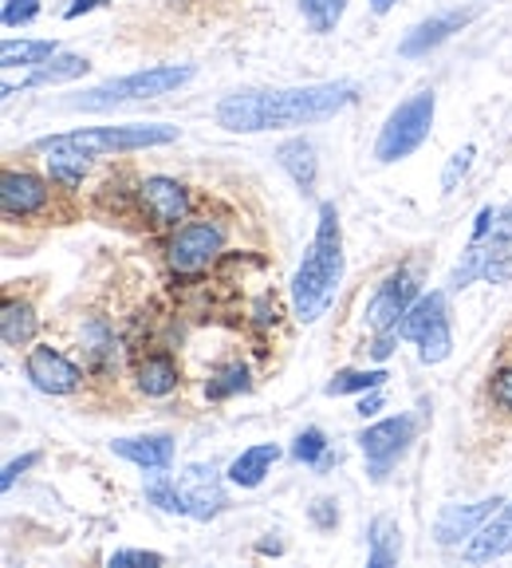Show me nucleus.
I'll return each mask as SVG.
<instances>
[{
    "label": "nucleus",
    "instance_id": "nucleus-16",
    "mask_svg": "<svg viewBox=\"0 0 512 568\" xmlns=\"http://www.w3.org/2000/svg\"><path fill=\"white\" fill-rule=\"evenodd\" d=\"M512 552V501L501 506L485 525H481L473 537L465 541V560L469 565H481V560H496Z\"/></svg>",
    "mask_w": 512,
    "mask_h": 568
},
{
    "label": "nucleus",
    "instance_id": "nucleus-33",
    "mask_svg": "<svg viewBox=\"0 0 512 568\" xmlns=\"http://www.w3.org/2000/svg\"><path fill=\"white\" fill-rule=\"evenodd\" d=\"M324 454H327V438H324V430H316V426H308V430L296 435V443H291V458L304 462V466H316Z\"/></svg>",
    "mask_w": 512,
    "mask_h": 568
},
{
    "label": "nucleus",
    "instance_id": "nucleus-8",
    "mask_svg": "<svg viewBox=\"0 0 512 568\" xmlns=\"http://www.w3.org/2000/svg\"><path fill=\"white\" fill-rule=\"evenodd\" d=\"M414 301H418V281L407 268H398V273H390L387 281L375 288L371 304H367V324H371L375 332H398V324L407 320Z\"/></svg>",
    "mask_w": 512,
    "mask_h": 568
},
{
    "label": "nucleus",
    "instance_id": "nucleus-34",
    "mask_svg": "<svg viewBox=\"0 0 512 568\" xmlns=\"http://www.w3.org/2000/svg\"><path fill=\"white\" fill-rule=\"evenodd\" d=\"M473 146H461L458 154H453L450 162H446V170H442V194H453V190H458V182L461 178L469 174V166H473Z\"/></svg>",
    "mask_w": 512,
    "mask_h": 568
},
{
    "label": "nucleus",
    "instance_id": "nucleus-22",
    "mask_svg": "<svg viewBox=\"0 0 512 568\" xmlns=\"http://www.w3.org/2000/svg\"><path fill=\"white\" fill-rule=\"evenodd\" d=\"M177 364H174V355L166 352H154L146 355L139 364V390L142 395H151V399H162V395H170V390H177Z\"/></svg>",
    "mask_w": 512,
    "mask_h": 568
},
{
    "label": "nucleus",
    "instance_id": "nucleus-7",
    "mask_svg": "<svg viewBox=\"0 0 512 568\" xmlns=\"http://www.w3.org/2000/svg\"><path fill=\"white\" fill-rule=\"evenodd\" d=\"M225 248V225L222 222H190L170 237L166 245V261L174 273H202L213 261L222 257Z\"/></svg>",
    "mask_w": 512,
    "mask_h": 568
},
{
    "label": "nucleus",
    "instance_id": "nucleus-32",
    "mask_svg": "<svg viewBox=\"0 0 512 568\" xmlns=\"http://www.w3.org/2000/svg\"><path fill=\"white\" fill-rule=\"evenodd\" d=\"M48 174H52L55 186L75 190V186H83V174H88V159H48Z\"/></svg>",
    "mask_w": 512,
    "mask_h": 568
},
{
    "label": "nucleus",
    "instance_id": "nucleus-21",
    "mask_svg": "<svg viewBox=\"0 0 512 568\" xmlns=\"http://www.w3.org/2000/svg\"><path fill=\"white\" fill-rule=\"evenodd\" d=\"M35 328H40V320H35L32 304L9 296V301H4V312H0V336H4V347H28L35 339Z\"/></svg>",
    "mask_w": 512,
    "mask_h": 568
},
{
    "label": "nucleus",
    "instance_id": "nucleus-25",
    "mask_svg": "<svg viewBox=\"0 0 512 568\" xmlns=\"http://www.w3.org/2000/svg\"><path fill=\"white\" fill-rule=\"evenodd\" d=\"M60 52L55 40H4L0 48V68H40Z\"/></svg>",
    "mask_w": 512,
    "mask_h": 568
},
{
    "label": "nucleus",
    "instance_id": "nucleus-20",
    "mask_svg": "<svg viewBox=\"0 0 512 568\" xmlns=\"http://www.w3.org/2000/svg\"><path fill=\"white\" fill-rule=\"evenodd\" d=\"M276 162L284 166V174L296 182V186L304 190V194H311L316 190V174H319V159H316V146L304 139H288L276 151Z\"/></svg>",
    "mask_w": 512,
    "mask_h": 568
},
{
    "label": "nucleus",
    "instance_id": "nucleus-41",
    "mask_svg": "<svg viewBox=\"0 0 512 568\" xmlns=\"http://www.w3.org/2000/svg\"><path fill=\"white\" fill-rule=\"evenodd\" d=\"M355 410H359V418H371V415H379V410H382V395H379V387H375L371 395H362V399H359V407H355Z\"/></svg>",
    "mask_w": 512,
    "mask_h": 568
},
{
    "label": "nucleus",
    "instance_id": "nucleus-37",
    "mask_svg": "<svg viewBox=\"0 0 512 568\" xmlns=\"http://www.w3.org/2000/svg\"><path fill=\"white\" fill-rule=\"evenodd\" d=\"M489 395H493L496 407L512 415V367H504V372L493 375V387H489Z\"/></svg>",
    "mask_w": 512,
    "mask_h": 568
},
{
    "label": "nucleus",
    "instance_id": "nucleus-23",
    "mask_svg": "<svg viewBox=\"0 0 512 568\" xmlns=\"http://www.w3.org/2000/svg\"><path fill=\"white\" fill-rule=\"evenodd\" d=\"M446 316V293L442 288H433V293L418 296L414 308L407 312V320L398 324V339H422V332L430 328V324H438V320Z\"/></svg>",
    "mask_w": 512,
    "mask_h": 568
},
{
    "label": "nucleus",
    "instance_id": "nucleus-17",
    "mask_svg": "<svg viewBox=\"0 0 512 568\" xmlns=\"http://www.w3.org/2000/svg\"><path fill=\"white\" fill-rule=\"evenodd\" d=\"M111 450L119 458L134 462L142 470H170V462H174V438L170 435H142V438H115Z\"/></svg>",
    "mask_w": 512,
    "mask_h": 568
},
{
    "label": "nucleus",
    "instance_id": "nucleus-5",
    "mask_svg": "<svg viewBox=\"0 0 512 568\" xmlns=\"http://www.w3.org/2000/svg\"><path fill=\"white\" fill-rule=\"evenodd\" d=\"M433 91H418L410 95L407 103H398L390 111V119L382 123L379 131V142H375V159L379 162H402L430 139V126H433Z\"/></svg>",
    "mask_w": 512,
    "mask_h": 568
},
{
    "label": "nucleus",
    "instance_id": "nucleus-43",
    "mask_svg": "<svg viewBox=\"0 0 512 568\" xmlns=\"http://www.w3.org/2000/svg\"><path fill=\"white\" fill-rule=\"evenodd\" d=\"M496 230H501L504 237H512V205H509V210H501V217H496Z\"/></svg>",
    "mask_w": 512,
    "mask_h": 568
},
{
    "label": "nucleus",
    "instance_id": "nucleus-14",
    "mask_svg": "<svg viewBox=\"0 0 512 568\" xmlns=\"http://www.w3.org/2000/svg\"><path fill=\"white\" fill-rule=\"evenodd\" d=\"M177 486H182V497H186L190 517H197V521H209V517H217L225 509V489L213 466H202V462L186 466V474L177 478Z\"/></svg>",
    "mask_w": 512,
    "mask_h": 568
},
{
    "label": "nucleus",
    "instance_id": "nucleus-29",
    "mask_svg": "<svg viewBox=\"0 0 512 568\" xmlns=\"http://www.w3.org/2000/svg\"><path fill=\"white\" fill-rule=\"evenodd\" d=\"M418 347H422V364H442V359H450L453 352V332H450V316H442L438 324H430V328L422 332V339H418Z\"/></svg>",
    "mask_w": 512,
    "mask_h": 568
},
{
    "label": "nucleus",
    "instance_id": "nucleus-9",
    "mask_svg": "<svg viewBox=\"0 0 512 568\" xmlns=\"http://www.w3.org/2000/svg\"><path fill=\"white\" fill-rule=\"evenodd\" d=\"M24 372H28V379H32V387L44 390V395H71V390H80V383H83V367L71 364L68 355L52 344L32 347L24 359Z\"/></svg>",
    "mask_w": 512,
    "mask_h": 568
},
{
    "label": "nucleus",
    "instance_id": "nucleus-15",
    "mask_svg": "<svg viewBox=\"0 0 512 568\" xmlns=\"http://www.w3.org/2000/svg\"><path fill=\"white\" fill-rule=\"evenodd\" d=\"M501 506H504L501 497H485V501H473V506H446L442 514H438V525H433V537L442 545L469 541Z\"/></svg>",
    "mask_w": 512,
    "mask_h": 568
},
{
    "label": "nucleus",
    "instance_id": "nucleus-44",
    "mask_svg": "<svg viewBox=\"0 0 512 568\" xmlns=\"http://www.w3.org/2000/svg\"><path fill=\"white\" fill-rule=\"evenodd\" d=\"M367 4H371V12H379V17H387V12L395 9L398 0H367Z\"/></svg>",
    "mask_w": 512,
    "mask_h": 568
},
{
    "label": "nucleus",
    "instance_id": "nucleus-12",
    "mask_svg": "<svg viewBox=\"0 0 512 568\" xmlns=\"http://www.w3.org/2000/svg\"><path fill=\"white\" fill-rule=\"evenodd\" d=\"M139 202L154 225H177L190 213V190L177 178H146L139 186Z\"/></svg>",
    "mask_w": 512,
    "mask_h": 568
},
{
    "label": "nucleus",
    "instance_id": "nucleus-36",
    "mask_svg": "<svg viewBox=\"0 0 512 568\" xmlns=\"http://www.w3.org/2000/svg\"><path fill=\"white\" fill-rule=\"evenodd\" d=\"M35 17H40V0H4V12H0L4 28L32 24Z\"/></svg>",
    "mask_w": 512,
    "mask_h": 568
},
{
    "label": "nucleus",
    "instance_id": "nucleus-42",
    "mask_svg": "<svg viewBox=\"0 0 512 568\" xmlns=\"http://www.w3.org/2000/svg\"><path fill=\"white\" fill-rule=\"evenodd\" d=\"M103 4H106V0H71L63 17H68V20H80L83 12H95V9H103Z\"/></svg>",
    "mask_w": 512,
    "mask_h": 568
},
{
    "label": "nucleus",
    "instance_id": "nucleus-28",
    "mask_svg": "<svg viewBox=\"0 0 512 568\" xmlns=\"http://www.w3.org/2000/svg\"><path fill=\"white\" fill-rule=\"evenodd\" d=\"M248 387H253L248 367L245 364H225L209 375V383H205V399L222 403V399H233V395H245Z\"/></svg>",
    "mask_w": 512,
    "mask_h": 568
},
{
    "label": "nucleus",
    "instance_id": "nucleus-13",
    "mask_svg": "<svg viewBox=\"0 0 512 568\" xmlns=\"http://www.w3.org/2000/svg\"><path fill=\"white\" fill-rule=\"evenodd\" d=\"M473 17H478V9H450V12H438V17L422 20V24H414L407 36H402L398 55L414 60V55H426V52H433V48H442L446 40H450V36H458Z\"/></svg>",
    "mask_w": 512,
    "mask_h": 568
},
{
    "label": "nucleus",
    "instance_id": "nucleus-19",
    "mask_svg": "<svg viewBox=\"0 0 512 568\" xmlns=\"http://www.w3.org/2000/svg\"><path fill=\"white\" fill-rule=\"evenodd\" d=\"M80 344H83V352H88V364L95 367V372L106 375L119 367V344H115V332H111L106 320H99V316L83 320Z\"/></svg>",
    "mask_w": 512,
    "mask_h": 568
},
{
    "label": "nucleus",
    "instance_id": "nucleus-30",
    "mask_svg": "<svg viewBox=\"0 0 512 568\" xmlns=\"http://www.w3.org/2000/svg\"><path fill=\"white\" fill-rule=\"evenodd\" d=\"M344 9L347 0H300V12L308 20L311 32H336V24L344 20Z\"/></svg>",
    "mask_w": 512,
    "mask_h": 568
},
{
    "label": "nucleus",
    "instance_id": "nucleus-2",
    "mask_svg": "<svg viewBox=\"0 0 512 568\" xmlns=\"http://www.w3.org/2000/svg\"><path fill=\"white\" fill-rule=\"evenodd\" d=\"M344 276V233H339V213L331 202L319 205V225L316 241H311L308 257L296 268V281H291V304H296V316L304 324L319 320L336 296V284Z\"/></svg>",
    "mask_w": 512,
    "mask_h": 568
},
{
    "label": "nucleus",
    "instance_id": "nucleus-11",
    "mask_svg": "<svg viewBox=\"0 0 512 568\" xmlns=\"http://www.w3.org/2000/svg\"><path fill=\"white\" fill-rule=\"evenodd\" d=\"M48 202H52V190L44 178L28 174V170H4V178H0L4 217H35L48 210Z\"/></svg>",
    "mask_w": 512,
    "mask_h": 568
},
{
    "label": "nucleus",
    "instance_id": "nucleus-10",
    "mask_svg": "<svg viewBox=\"0 0 512 568\" xmlns=\"http://www.w3.org/2000/svg\"><path fill=\"white\" fill-rule=\"evenodd\" d=\"M414 438V418L398 415V418H382V423L367 426L359 435V446L367 454V462L375 466V478H382L387 462H395L398 454L407 450V443Z\"/></svg>",
    "mask_w": 512,
    "mask_h": 568
},
{
    "label": "nucleus",
    "instance_id": "nucleus-6",
    "mask_svg": "<svg viewBox=\"0 0 512 568\" xmlns=\"http://www.w3.org/2000/svg\"><path fill=\"white\" fill-rule=\"evenodd\" d=\"M489 281V284H509L512 281V237L493 230L489 237H473L465 248L461 265L450 273V288L461 293L465 284Z\"/></svg>",
    "mask_w": 512,
    "mask_h": 568
},
{
    "label": "nucleus",
    "instance_id": "nucleus-4",
    "mask_svg": "<svg viewBox=\"0 0 512 568\" xmlns=\"http://www.w3.org/2000/svg\"><path fill=\"white\" fill-rule=\"evenodd\" d=\"M190 80H194L190 63H182V68H146V71H134V75H123V80H106L99 88L83 91L80 99H71V106H80V111H106V106H119V103H142V99H158L177 88H186Z\"/></svg>",
    "mask_w": 512,
    "mask_h": 568
},
{
    "label": "nucleus",
    "instance_id": "nucleus-35",
    "mask_svg": "<svg viewBox=\"0 0 512 568\" xmlns=\"http://www.w3.org/2000/svg\"><path fill=\"white\" fill-rule=\"evenodd\" d=\"M106 565L111 568H158V565H166V557H162V552H146V549H123V552H111Z\"/></svg>",
    "mask_w": 512,
    "mask_h": 568
},
{
    "label": "nucleus",
    "instance_id": "nucleus-45",
    "mask_svg": "<svg viewBox=\"0 0 512 568\" xmlns=\"http://www.w3.org/2000/svg\"><path fill=\"white\" fill-rule=\"evenodd\" d=\"M256 552H265V557H268V552H273V557H280L284 545H280V541H260V545H256Z\"/></svg>",
    "mask_w": 512,
    "mask_h": 568
},
{
    "label": "nucleus",
    "instance_id": "nucleus-26",
    "mask_svg": "<svg viewBox=\"0 0 512 568\" xmlns=\"http://www.w3.org/2000/svg\"><path fill=\"white\" fill-rule=\"evenodd\" d=\"M398 557H402V532H398V525L390 517H379L371 525V557H367V565L390 568Z\"/></svg>",
    "mask_w": 512,
    "mask_h": 568
},
{
    "label": "nucleus",
    "instance_id": "nucleus-38",
    "mask_svg": "<svg viewBox=\"0 0 512 568\" xmlns=\"http://www.w3.org/2000/svg\"><path fill=\"white\" fill-rule=\"evenodd\" d=\"M253 320L260 324V328H276L280 324V304H276V296H260V301L253 304Z\"/></svg>",
    "mask_w": 512,
    "mask_h": 568
},
{
    "label": "nucleus",
    "instance_id": "nucleus-27",
    "mask_svg": "<svg viewBox=\"0 0 512 568\" xmlns=\"http://www.w3.org/2000/svg\"><path fill=\"white\" fill-rule=\"evenodd\" d=\"M146 501H151V506H158L162 514L190 517L186 497H182V486H177L174 478H166L162 470H151V478H146Z\"/></svg>",
    "mask_w": 512,
    "mask_h": 568
},
{
    "label": "nucleus",
    "instance_id": "nucleus-24",
    "mask_svg": "<svg viewBox=\"0 0 512 568\" xmlns=\"http://www.w3.org/2000/svg\"><path fill=\"white\" fill-rule=\"evenodd\" d=\"M91 63L83 60V55H52L48 63H40V68L28 75V80H20V91L28 88H48V83H68V80H80V75H88Z\"/></svg>",
    "mask_w": 512,
    "mask_h": 568
},
{
    "label": "nucleus",
    "instance_id": "nucleus-31",
    "mask_svg": "<svg viewBox=\"0 0 512 568\" xmlns=\"http://www.w3.org/2000/svg\"><path fill=\"white\" fill-rule=\"evenodd\" d=\"M387 372H339L336 379L327 383V395H367V390L382 387Z\"/></svg>",
    "mask_w": 512,
    "mask_h": 568
},
{
    "label": "nucleus",
    "instance_id": "nucleus-39",
    "mask_svg": "<svg viewBox=\"0 0 512 568\" xmlns=\"http://www.w3.org/2000/svg\"><path fill=\"white\" fill-rule=\"evenodd\" d=\"M311 525H316V529H336L339 525V509H336V501H331V497H319L316 506H311Z\"/></svg>",
    "mask_w": 512,
    "mask_h": 568
},
{
    "label": "nucleus",
    "instance_id": "nucleus-40",
    "mask_svg": "<svg viewBox=\"0 0 512 568\" xmlns=\"http://www.w3.org/2000/svg\"><path fill=\"white\" fill-rule=\"evenodd\" d=\"M35 462H40V454H24V458L9 462V466H4V478H0V486H4V489H12V486H17V478H20V474H24V470H32Z\"/></svg>",
    "mask_w": 512,
    "mask_h": 568
},
{
    "label": "nucleus",
    "instance_id": "nucleus-1",
    "mask_svg": "<svg viewBox=\"0 0 512 568\" xmlns=\"http://www.w3.org/2000/svg\"><path fill=\"white\" fill-rule=\"evenodd\" d=\"M355 83H308V88L280 91H237L217 103V123L233 134L284 131V126H308L336 119L355 103Z\"/></svg>",
    "mask_w": 512,
    "mask_h": 568
},
{
    "label": "nucleus",
    "instance_id": "nucleus-3",
    "mask_svg": "<svg viewBox=\"0 0 512 568\" xmlns=\"http://www.w3.org/2000/svg\"><path fill=\"white\" fill-rule=\"evenodd\" d=\"M177 139V126L166 123H131V126H88V131L44 134L32 146L52 159H99V154H131L170 146Z\"/></svg>",
    "mask_w": 512,
    "mask_h": 568
},
{
    "label": "nucleus",
    "instance_id": "nucleus-18",
    "mask_svg": "<svg viewBox=\"0 0 512 568\" xmlns=\"http://www.w3.org/2000/svg\"><path fill=\"white\" fill-rule=\"evenodd\" d=\"M276 458H280V450H276L273 443H256V446H248V450H240L237 458H233L229 481H233V486H240V489H256L260 481L268 478V474H273Z\"/></svg>",
    "mask_w": 512,
    "mask_h": 568
}]
</instances>
